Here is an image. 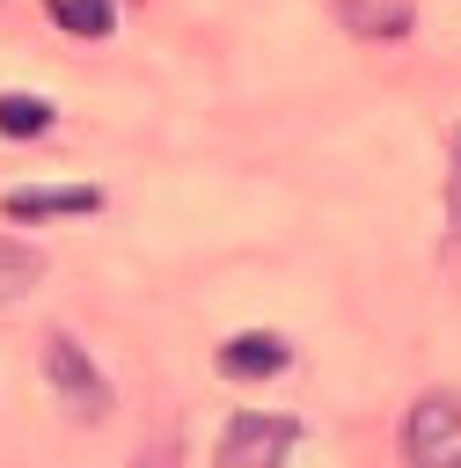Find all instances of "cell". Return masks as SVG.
I'll return each mask as SVG.
<instances>
[{
	"label": "cell",
	"instance_id": "cell-1",
	"mask_svg": "<svg viewBox=\"0 0 461 468\" xmlns=\"http://www.w3.org/2000/svg\"><path fill=\"white\" fill-rule=\"evenodd\" d=\"M402 461L417 468H461V388H432L402 417Z\"/></svg>",
	"mask_w": 461,
	"mask_h": 468
},
{
	"label": "cell",
	"instance_id": "cell-2",
	"mask_svg": "<svg viewBox=\"0 0 461 468\" xmlns=\"http://www.w3.org/2000/svg\"><path fill=\"white\" fill-rule=\"evenodd\" d=\"M44 380L59 388V402H66V410H73L80 424H102V417H110V380H102V373L88 366V351H80V344H73L66 329H59V336L44 344Z\"/></svg>",
	"mask_w": 461,
	"mask_h": 468
},
{
	"label": "cell",
	"instance_id": "cell-3",
	"mask_svg": "<svg viewBox=\"0 0 461 468\" xmlns=\"http://www.w3.org/2000/svg\"><path fill=\"white\" fill-rule=\"evenodd\" d=\"M300 446V417H263V410H241L227 431H220V468H271Z\"/></svg>",
	"mask_w": 461,
	"mask_h": 468
},
{
	"label": "cell",
	"instance_id": "cell-4",
	"mask_svg": "<svg viewBox=\"0 0 461 468\" xmlns=\"http://www.w3.org/2000/svg\"><path fill=\"white\" fill-rule=\"evenodd\" d=\"M285 358H293V344H285V336H271V329H249V336H227V344H220V373H227V380L285 373Z\"/></svg>",
	"mask_w": 461,
	"mask_h": 468
},
{
	"label": "cell",
	"instance_id": "cell-5",
	"mask_svg": "<svg viewBox=\"0 0 461 468\" xmlns=\"http://www.w3.org/2000/svg\"><path fill=\"white\" fill-rule=\"evenodd\" d=\"M37 278H44V256H37L29 241L0 234V300H22V292H37Z\"/></svg>",
	"mask_w": 461,
	"mask_h": 468
},
{
	"label": "cell",
	"instance_id": "cell-6",
	"mask_svg": "<svg viewBox=\"0 0 461 468\" xmlns=\"http://www.w3.org/2000/svg\"><path fill=\"white\" fill-rule=\"evenodd\" d=\"M337 15H344L351 29H366V37H395V29H410V7H402V0H337Z\"/></svg>",
	"mask_w": 461,
	"mask_h": 468
},
{
	"label": "cell",
	"instance_id": "cell-7",
	"mask_svg": "<svg viewBox=\"0 0 461 468\" xmlns=\"http://www.w3.org/2000/svg\"><path fill=\"white\" fill-rule=\"evenodd\" d=\"M44 7H51V22L73 29V37H110V29H117V7H110V0H44Z\"/></svg>",
	"mask_w": 461,
	"mask_h": 468
},
{
	"label": "cell",
	"instance_id": "cell-8",
	"mask_svg": "<svg viewBox=\"0 0 461 468\" xmlns=\"http://www.w3.org/2000/svg\"><path fill=\"white\" fill-rule=\"evenodd\" d=\"M95 205V190H15L7 197V212L15 219H51V212H88Z\"/></svg>",
	"mask_w": 461,
	"mask_h": 468
},
{
	"label": "cell",
	"instance_id": "cell-9",
	"mask_svg": "<svg viewBox=\"0 0 461 468\" xmlns=\"http://www.w3.org/2000/svg\"><path fill=\"white\" fill-rule=\"evenodd\" d=\"M51 132V102L44 95H0V139H37Z\"/></svg>",
	"mask_w": 461,
	"mask_h": 468
},
{
	"label": "cell",
	"instance_id": "cell-10",
	"mask_svg": "<svg viewBox=\"0 0 461 468\" xmlns=\"http://www.w3.org/2000/svg\"><path fill=\"white\" fill-rule=\"evenodd\" d=\"M446 219H454V234H461V139H454V176H446Z\"/></svg>",
	"mask_w": 461,
	"mask_h": 468
}]
</instances>
